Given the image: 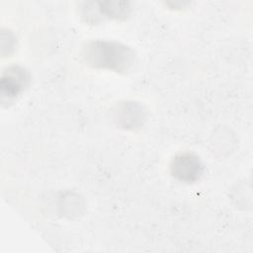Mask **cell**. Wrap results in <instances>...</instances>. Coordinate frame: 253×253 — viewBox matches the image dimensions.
Segmentation results:
<instances>
[{
	"mask_svg": "<svg viewBox=\"0 0 253 253\" xmlns=\"http://www.w3.org/2000/svg\"><path fill=\"white\" fill-rule=\"evenodd\" d=\"M84 61L94 68L108 69L118 73H126L132 68L136 55L126 44L114 41H93L84 47Z\"/></svg>",
	"mask_w": 253,
	"mask_h": 253,
	"instance_id": "6da1fadb",
	"label": "cell"
},
{
	"mask_svg": "<svg viewBox=\"0 0 253 253\" xmlns=\"http://www.w3.org/2000/svg\"><path fill=\"white\" fill-rule=\"evenodd\" d=\"M98 5V13L101 16L122 20L126 19L130 12V6L128 2L123 1H104V2H97Z\"/></svg>",
	"mask_w": 253,
	"mask_h": 253,
	"instance_id": "5b68a950",
	"label": "cell"
},
{
	"mask_svg": "<svg viewBox=\"0 0 253 253\" xmlns=\"http://www.w3.org/2000/svg\"><path fill=\"white\" fill-rule=\"evenodd\" d=\"M144 113L141 105L134 102H126L119 106L116 119L126 128L134 129L143 124L145 120Z\"/></svg>",
	"mask_w": 253,
	"mask_h": 253,
	"instance_id": "277c9868",
	"label": "cell"
},
{
	"mask_svg": "<svg viewBox=\"0 0 253 253\" xmlns=\"http://www.w3.org/2000/svg\"><path fill=\"white\" fill-rule=\"evenodd\" d=\"M170 172L178 181L191 184L200 180L204 174V165L194 153L181 152L175 155L170 164Z\"/></svg>",
	"mask_w": 253,
	"mask_h": 253,
	"instance_id": "7a4b0ae2",
	"label": "cell"
},
{
	"mask_svg": "<svg viewBox=\"0 0 253 253\" xmlns=\"http://www.w3.org/2000/svg\"><path fill=\"white\" fill-rule=\"evenodd\" d=\"M30 76L28 71L19 65L6 68L0 80V92L2 99H14L28 86Z\"/></svg>",
	"mask_w": 253,
	"mask_h": 253,
	"instance_id": "3957f363",
	"label": "cell"
}]
</instances>
